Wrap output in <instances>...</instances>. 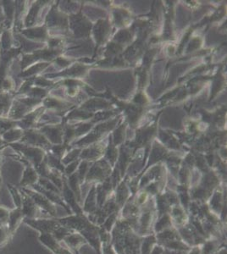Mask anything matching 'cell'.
<instances>
[{
    "mask_svg": "<svg viewBox=\"0 0 227 254\" xmlns=\"http://www.w3.org/2000/svg\"><path fill=\"white\" fill-rule=\"evenodd\" d=\"M25 216L20 208H14L9 210V219L7 223V227L9 230V233L10 237H14L15 232L19 228L20 224L23 222Z\"/></svg>",
    "mask_w": 227,
    "mask_h": 254,
    "instance_id": "1",
    "label": "cell"
},
{
    "mask_svg": "<svg viewBox=\"0 0 227 254\" xmlns=\"http://www.w3.org/2000/svg\"><path fill=\"white\" fill-rule=\"evenodd\" d=\"M21 211L23 213L25 218L28 219H36L38 216V206L35 203L34 201L30 196H22V202H21Z\"/></svg>",
    "mask_w": 227,
    "mask_h": 254,
    "instance_id": "2",
    "label": "cell"
},
{
    "mask_svg": "<svg viewBox=\"0 0 227 254\" xmlns=\"http://www.w3.org/2000/svg\"><path fill=\"white\" fill-rule=\"evenodd\" d=\"M7 225L0 226V249L5 246L11 240Z\"/></svg>",
    "mask_w": 227,
    "mask_h": 254,
    "instance_id": "3",
    "label": "cell"
},
{
    "mask_svg": "<svg viewBox=\"0 0 227 254\" xmlns=\"http://www.w3.org/2000/svg\"><path fill=\"white\" fill-rule=\"evenodd\" d=\"M12 199L14 202V208H20L22 202V193H20L16 189L10 188Z\"/></svg>",
    "mask_w": 227,
    "mask_h": 254,
    "instance_id": "4",
    "label": "cell"
},
{
    "mask_svg": "<svg viewBox=\"0 0 227 254\" xmlns=\"http://www.w3.org/2000/svg\"><path fill=\"white\" fill-rule=\"evenodd\" d=\"M9 209L0 205V226L7 225L9 219Z\"/></svg>",
    "mask_w": 227,
    "mask_h": 254,
    "instance_id": "5",
    "label": "cell"
},
{
    "mask_svg": "<svg viewBox=\"0 0 227 254\" xmlns=\"http://www.w3.org/2000/svg\"><path fill=\"white\" fill-rule=\"evenodd\" d=\"M0 250H1V249H0Z\"/></svg>",
    "mask_w": 227,
    "mask_h": 254,
    "instance_id": "6",
    "label": "cell"
},
{
    "mask_svg": "<svg viewBox=\"0 0 227 254\" xmlns=\"http://www.w3.org/2000/svg\"><path fill=\"white\" fill-rule=\"evenodd\" d=\"M0 203H1V202H0Z\"/></svg>",
    "mask_w": 227,
    "mask_h": 254,
    "instance_id": "7",
    "label": "cell"
}]
</instances>
